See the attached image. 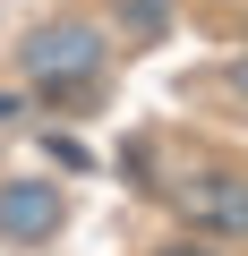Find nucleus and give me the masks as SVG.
Returning a JSON list of instances; mask_svg holds the SVG:
<instances>
[{"label":"nucleus","instance_id":"6","mask_svg":"<svg viewBox=\"0 0 248 256\" xmlns=\"http://www.w3.org/2000/svg\"><path fill=\"white\" fill-rule=\"evenodd\" d=\"M9 111H18V94H0V120H9Z\"/></svg>","mask_w":248,"mask_h":256},{"label":"nucleus","instance_id":"1","mask_svg":"<svg viewBox=\"0 0 248 256\" xmlns=\"http://www.w3.org/2000/svg\"><path fill=\"white\" fill-rule=\"evenodd\" d=\"M18 60H26V77H35V86L69 94V86H86V77L103 68V34H94V26H77V18H60V26H35V34L18 43Z\"/></svg>","mask_w":248,"mask_h":256},{"label":"nucleus","instance_id":"4","mask_svg":"<svg viewBox=\"0 0 248 256\" xmlns=\"http://www.w3.org/2000/svg\"><path fill=\"white\" fill-rule=\"evenodd\" d=\"M120 26H129L137 43H154V34L171 26V9H163V0H120Z\"/></svg>","mask_w":248,"mask_h":256},{"label":"nucleus","instance_id":"3","mask_svg":"<svg viewBox=\"0 0 248 256\" xmlns=\"http://www.w3.org/2000/svg\"><path fill=\"white\" fill-rule=\"evenodd\" d=\"M180 205H188V230H214V239H239V230H248V214H239V171H205V180H188Z\"/></svg>","mask_w":248,"mask_h":256},{"label":"nucleus","instance_id":"5","mask_svg":"<svg viewBox=\"0 0 248 256\" xmlns=\"http://www.w3.org/2000/svg\"><path fill=\"white\" fill-rule=\"evenodd\" d=\"M154 256H214V248H205V239L188 230V239H171V248H154Z\"/></svg>","mask_w":248,"mask_h":256},{"label":"nucleus","instance_id":"2","mask_svg":"<svg viewBox=\"0 0 248 256\" xmlns=\"http://www.w3.org/2000/svg\"><path fill=\"white\" fill-rule=\"evenodd\" d=\"M60 230V188L52 180H0V239H52Z\"/></svg>","mask_w":248,"mask_h":256}]
</instances>
